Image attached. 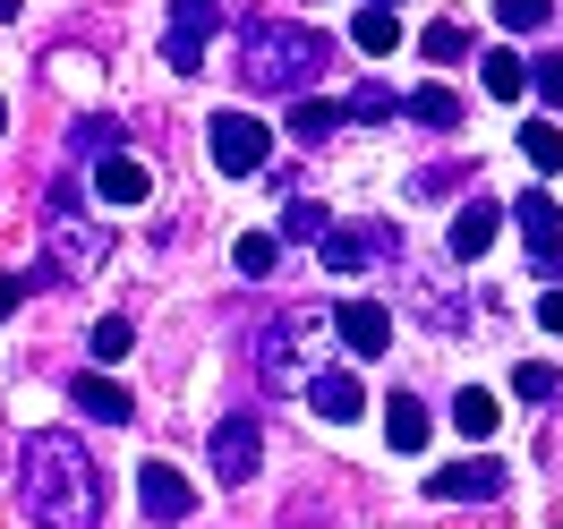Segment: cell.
<instances>
[{"label":"cell","instance_id":"4316f807","mask_svg":"<svg viewBox=\"0 0 563 529\" xmlns=\"http://www.w3.org/2000/svg\"><path fill=\"white\" fill-rule=\"evenodd\" d=\"M333 120H342L333 103H299V111H290V137H299V145H324V137H333Z\"/></svg>","mask_w":563,"mask_h":529},{"label":"cell","instance_id":"30bf717a","mask_svg":"<svg viewBox=\"0 0 563 529\" xmlns=\"http://www.w3.org/2000/svg\"><path fill=\"white\" fill-rule=\"evenodd\" d=\"M504 487H512V470H504V461H453V470H435V478H427L435 504H487V495H504Z\"/></svg>","mask_w":563,"mask_h":529},{"label":"cell","instance_id":"2e32d148","mask_svg":"<svg viewBox=\"0 0 563 529\" xmlns=\"http://www.w3.org/2000/svg\"><path fill=\"white\" fill-rule=\"evenodd\" d=\"M495 222H504V213H495L487 197H470V206L453 213V231H444V247H453L461 265H470V256H487V247H495Z\"/></svg>","mask_w":563,"mask_h":529},{"label":"cell","instance_id":"ac0fdd59","mask_svg":"<svg viewBox=\"0 0 563 529\" xmlns=\"http://www.w3.org/2000/svg\"><path fill=\"white\" fill-rule=\"evenodd\" d=\"M478 77H487L495 103H521V95H529V60H521V52H487V60H478Z\"/></svg>","mask_w":563,"mask_h":529},{"label":"cell","instance_id":"484cf974","mask_svg":"<svg viewBox=\"0 0 563 529\" xmlns=\"http://www.w3.org/2000/svg\"><path fill=\"white\" fill-rule=\"evenodd\" d=\"M69 154H95V163L120 154V120H77V129H69Z\"/></svg>","mask_w":563,"mask_h":529},{"label":"cell","instance_id":"ffe728a7","mask_svg":"<svg viewBox=\"0 0 563 529\" xmlns=\"http://www.w3.org/2000/svg\"><path fill=\"white\" fill-rule=\"evenodd\" d=\"M410 120H419V129H461V95L453 86H419V95H410Z\"/></svg>","mask_w":563,"mask_h":529},{"label":"cell","instance_id":"e0dca14e","mask_svg":"<svg viewBox=\"0 0 563 529\" xmlns=\"http://www.w3.org/2000/svg\"><path fill=\"white\" fill-rule=\"evenodd\" d=\"M385 436H393V453H419L427 444V401L419 393H393L385 401Z\"/></svg>","mask_w":563,"mask_h":529},{"label":"cell","instance_id":"9c48e42d","mask_svg":"<svg viewBox=\"0 0 563 529\" xmlns=\"http://www.w3.org/2000/svg\"><path fill=\"white\" fill-rule=\"evenodd\" d=\"M256 461H265V436H256V419H213V478L222 487H247L256 478Z\"/></svg>","mask_w":563,"mask_h":529},{"label":"cell","instance_id":"7402d4cb","mask_svg":"<svg viewBox=\"0 0 563 529\" xmlns=\"http://www.w3.org/2000/svg\"><path fill=\"white\" fill-rule=\"evenodd\" d=\"M393 111H410L393 86H358L351 103H342V120H358V129H376V120H393Z\"/></svg>","mask_w":563,"mask_h":529},{"label":"cell","instance_id":"9a60e30c","mask_svg":"<svg viewBox=\"0 0 563 529\" xmlns=\"http://www.w3.org/2000/svg\"><path fill=\"white\" fill-rule=\"evenodd\" d=\"M69 401L86 410V419H103V427H129L137 419V401H129V385H111V376H77Z\"/></svg>","mask_w":563,"mask_h":529},{"label":"cell","instance_id":"52a82bcc","mask_svg":"<svg viewBox=\"0 0 563 529\" xmlns=\"http://www.w3.org/2000/svg\"><path fill=\"white\" fill-rule=\"evenodd\" d=\"M512 222H521V240H529V265H538L547 283H563V206L547 188H529L521 206H512Z\"/></svg>","mask_w":563,"mask_h":529},{"label":"cell","instance_id":"5bb4252c","mask_svg":"<svg viewBox=\"0 0 563 529\" xmlns=\"http://www.w3.org/2000/svg\"><path fill=\"white\" fill-rule=\"evenodd\" d=\"M95 197H103V206H145L154 179H145V163H129V154H103V163H95Z\"/></svg>","mask_w":563,"mask_h":529},{"label":"cell","instance_id":"d6986e66","mask_svg":"<svg viewBox=\"0 0 563 529\" xmlns=\"http://www.w3.org/2000/svg\"><path fill=\"white\" fill-rule=\"evenodd\" d=\"M495 26L504 35H547L555 26V0H495Z\"/></svg>","mask_w":563,"mask_h":529},{"label":"cell","instance_id":"f1b7e54d","mask_svg":"<svg viewBox=\"0 0 563 529\" xmlns=\"http://www.w3.org/2000/svg\"><path fill=\"white\" fill-rule=\"evenodd\" d=\"M512 393H521V401H555V367H547V359H521V367H512Z\"/></svg>","mask_w":563,"mask_h":529},{"label":"cell","instance_id":"d6a6232c","mask_svg":"<svg viewBox=\"0 0 563 529\" xmlns=\"http://www.w3.org/2000/svg\"><path fill=\"white\" fill-rule=\"evenodd\" d=\"M538 324H547V333H563V290H547V299H538Z\"/></svg>","mask_w":563,"mask_h":529},{"label":"cell","instance_id":"5b68a950","mask_svg":"<svg viewBox=\"0 0 563 529\" xmlns=\"http://www.w3.org/2000/svg\"><path fill=\"white\" fill-rule=\"evenodd\" d=\"M206 145H213V163H222L231 179H247V172H265V163H274V129H265L256 111H213Z\"/></svg>","mask_w":563,"mask_h":529},{"label":"cell","instance_id":"277c9868","mask_svg":"<svg viewBox=\"0 0 563 529\" xmlns=\"http://www.w3.org/2000/svg\"><path fill=\"white\" fill-rule=\"evenodd\" d=\"M43 256H52L60 274H95V265L111 256V231L95 222V213H86V197H77L69 179L43 197Z\"/></svg>","mask_w":563,"mask_h":529},{"label":"cell","instance_id":"836d02e7","mask_svg":"<svg viewBox=\"0 0 563 529\" xmlns=\"http://www.w3.org/2000/svg\"><path fill=\"white\" fill-rule=\"evenodd\" d=\"M18 299H26V283H9V274H0V317H18Z\"/></svg>","mask_w":563,"mask_h":529},{"label":"cell","instance_id":"ba28073f","mask_svg":"<svg viewBox=\"0 0 563 529\" xmlns=\"http://www.w3.org/2000/svg\"><path fill=\"white\" fill-rule=\"evenodd\" d=\"M213 18H222V0H172V35H163V60H172L179 77H197V69H206Z\"/></svg>","mask_w":563,"mask_h":529},{"label":"cell","instance_id":"4dcf8cb0","mask_svg":"<svg viewBox=\"0 0 563 529\" xmlns=\"http://www.w3.org/2000/svg\"><path fill=\"white\" fill-rule=\"evenodd\" d=\"M419 52H427V60H461V52H470V35H461V26H427Z\"/></svg>","mask_w":563,"mask_h":529},{"label":"cell","instance_id":"3957f363","mask_svg":"<svg viewBox=\"0 0 563 529\" xmlns=\"http://www.w3.org/2000/svg\"><path fill=\"white\" fill-rule=\"evenodd\" d=\"M324 367V308H290V317H274L265 333H256V376L274 393H308V376Z\"/></svg>","mask_w":563,"mask_h":529},{"label":"cell","instance_id":"cb8c5ba5","mask_svg":"<svg viewBox=\"0 0 563 529\" xmlns=\"http://www.w3.org/2000/svg\"><path fill=\"white\" fill-rule=\"evenodd\" d=\"M274 256H282V240H265V231H247V240L231 247V265H240L247 283H265V274H274Z\"/></svg>","mask_w":563,"mask_h":529},{"label":"cell","instance_id":"f546056e","mask_svg":"<svg viewBox=\"0 0 563 529\" xmlns=\"http://www.w3.org/2000/svg\"><path fill=\"white\" fill-rule=\"evenodd\" d=\"M324 231H333V213H324V206H290V213H282V240H324Z\"/></svg>","mask_w":563,"mask_h":529},{"label":"cell","instance_id":"4fadbf2b","mask_svg":"<svg viewBox=\"0 0 563 529\" xmlns=\"http://www.w3.org/2000/svg\"><path fill=\"white\" fill-rule=\"evenodd\" d=\"M308 401H317V419H333V427L367 410V393H358L351 367H317V376H308Z\"/></svg>","mask_w":563,"mask_h":529},{"label":"cell","instance_id":"d590c367","mask_svg":"<svg viewBox=\"0 0 563 529\" xmlns=\"http://www.w3.org/2000/svg\"><path fill=\"white\" fill-rule=\"evenodd\" d=\"M0 129H9V103H0Z\"/></svg>","mask_w":563,"mask_h":529},{"label":"cell","instance_id":"1f68e13d","mask_svg":"<svg viewBox=\"0 0 563 529\" xmlns=\"http://www.w3.org/2000/svg\"><path fill=\"white\" fill-rule=\"evenodd\" d=\"M529 95H538V103H563V60H538V69H529Z\"/></svg>","mask_w":563,"mask_h":529},{"label":"cell","instance_id":"e575fe53","mask_svg":"<svg viewBox=\"0 0 563 529\" xmlns=\"http://www.w3.org/2000/svg\"><path fill=\"white\" fill-rule=\"evenodd\" d=\"M367 9H401V0H367Z\"/></svg>","mask_w":563,"mask_h":529},{"label":"cell","instance_id":"83f0119b","mask_svg":"<svg viewBox=\"0 0 563 529\" xmlns=\"http://www.w3.org/2000/svg\"><path fill=\"white\" fill-rule=\"evenodd\" d=\"M129 351H137V324H129V317H103V324H95V359H111V367H120Z\"/></svg>","mask_w":563,"mask_h":529},{"label":"cell","instance_id":"603a6c76","mask_svg":"<svg viewBox=\"0 0 563 529\" xmlns=\"http://www.w3.org/2000/svg\"><path fill=\"white\" fill-rule=\"evenodd\" d=\"M453 427L470 436V444H478V436H495V393H478V385H470V393L453 401Z\"/></svg>","mask_w":563,"mask_h":529},{"label":"cell","instance_id":"44dd1931","mask_svg":"<svg viewBox=\"0 0 563 529\" xmlns=\"http://www.w3.org/2000/svg\"><path fill=\"white\" fill-rule=\"evenodd\" d=\"M521 154H529V172H538V179L563 172V137L547 129V120H521Z\"/></svg>","mask_w":563,"mask_h":529},{"label":"cell","instance_id":"7c38bea8","mask_svg":"<svg viewBox=\"0 0 563 529\" xmlns=\"http://www.w3.org/2000/svg\"><path fill=\"white\" fill-rule=\"evenodd\" d=\"M137 504H145V521H188V478H179L172 461H145L137 470Z\"/></svg>","mask_w":563,"mask_h":529},{"label":"cell","instance_id":"7a4b0ae2","mask_svg":"<svg viewBox=\"0 0 563 529\" xmlns=\"http://www.w3.org/2000/svg\"><path fill=\"white\" fill-rule=\"evenodd\" d=\"M240 69L256 95H299L333 69V35L299 26V18H247L240 26Z\"/></svg>","mask_w":563,"mask_h":529},{"label":"cell","instance_id":"d4e9b609","mask_svg":"<svg viewBox=\"0 0 563 529\" xmlns=\"http://www.w3.org/2000/svg\"><path fill=\"white\" fill-rule=\"evenodd\" d=\"M351 43L358 52H393V43H401V18H393V9H367V18L351 26Z\"/></svg>","mask_w":563,"mask_h":529},{"label":"cell","instance_id":"8992f818","mask_svg":"<svg viewBox=\"0 0 563 529\" xmlns=\"http://www.w3.org/2000/svg\"><path fill=\"white\" fill-rule=\"evenodd\" d=\"M324 274H367V265H385V256H401V231L393 222H333L317 240Z\"/></svg>","mask_w":563,"mask_h":529},{"label":"cell","instance_id":"8fae6325","mask_svg":"<svg viewBox=\"0 0 563 529\" xmlns=\"http://www.w3.org/2000/svg\"><path fill=\"white\" fill-rule=\"evenodd\" d=\"M333 333H342V351H351V359H376L393 342V317L376 308V299H342V308H333Z\"/></svg>","mask_w":563,"mask_h":529},{"label":"cell","instance_id":"6da1fadb","mask_svg":"<svg viewBox=\"0 0 563 529\" xmlns=\"http://www.w3.org/2000/svg\"><path fill=\"white\" fill-rule=\"evenodd\" d=\"M18 513L35 529H95L103 521V470L69 427H35L18 453Z\"/></svg>","mask_w":563,"mask_h":529}]
</instances>
